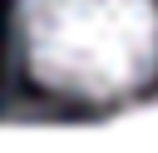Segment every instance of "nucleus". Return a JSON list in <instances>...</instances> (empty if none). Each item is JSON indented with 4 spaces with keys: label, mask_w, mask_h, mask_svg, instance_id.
I'll return each instance as SVG.
<instances>
[{
    "label": "nucleus",
    "mask_w": 158,
    "mask_h": 153,
    "mask_svg": "<svg viewBox=\"0 0 158 153\" xmlns=\"http://www.w3.org/2000/svg\"><path fill=\"white\" fill-rule=\"evenodd\" d=\"M15 44L35 84L109 104L138 94L158 69L153 0H20Z\"/></svg>",
    "instance_id": "obj_1"
}]
</instances>
